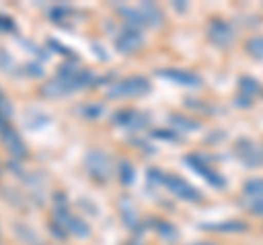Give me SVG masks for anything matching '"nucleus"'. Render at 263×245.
Here are the masks:
<instances>
[{
    "label": "nucleus",
    "mask_w": 263,
    "mask_h": 245,
    "mask_svg": "<svg viewBox=\"0 0 263 245\" xmlns=\"http://www.w3.org/2000/svg\"><path fill=\"white\" fill-rule=\"evenodd\" d=\"M95 81L97 79L92 77L90 70H81L77 66H72V64H68V66H62L60 72H57L51 81H46L42 88V94L51 96V99H55V96H66V94L77 92L81 88L92 86Z\"/></svg>",
    "instance_id": "nucleus-1"
},
{
    "label": "nucleus",
    "mask_w": 263,
    "mask_h": 245,
    "mask_svg": "<svg viewBox=\"0 0 263 245\" xmlns=\"http://www.w3.org/2000/svg\"><path fill=\"white\" fill-rule=\"evenodd\" d=\"M119 13L129 22V27H160L162 24V13L156 5L143 3L138 7H119Z\"/></svg>",
    "instance_id": "nucleus-2"
},
{
    "label": "nucleus",
    "mask_w": 263,
    "mask_h": 245,
    "mask_svg": "<svg viewBox=\"0 0 263 245\" xmlns=\"http://www.w3.org/2000/svg\"><path fill=\"white\" fill-rule=\"evenodd\" d=\"M149 90L152 86L145 77H127L114 81L108 90V96L110 99H136V96H145Z\"/></svg>",
    "instance_id": "nucleus-3"
},
{
    "label": "nucleus",
    "mask_w": 263,
    "mask_h": 245,
    "mask_svg": "<svg viewBox=\"0 0 263 245\" xmlns=\"http://www.w3.org/2000/svg\"><path fill=\"white\" fill-rule=\"evenodd\" d=\"M160 184L167 189L171 195L184 199V201H200L202 195L197 189H193L189 182H184V177H178V175H171V173H162L160 177Z\"/></svg>",
    "instance_id": "nucleus-4"
},
{
    "label": "nucleus",
    "mask_w": 263,
    "mask_h": 245,
    "mask_svg": "<svg viewBox=\"0 0 263 245\" xmlns=\"http://www.w3.org/2000/svg\"><path fill=\"white\" fill-rule=\"evenodd\" d=\"M55 223L60 226L66 234L70 232V234L79 236V239H88V236H90V228L84 221H81L79 217H75L72 212L64 210V208H57L55 210Z\"/></svg>",
    "instance_id": "nucleus-5"
},
{
    "label": "nucleus",
    "mask_w": 263,
    "mask_h": 245,
    "mask_svg": "<svg viewBox=\"0 0 263 245\" xmlns=\"http://www.w3.org/2000/svg\"><path fill=\"white\" fill-rule=\"evenodd\" d=\"M184 162H186V167H191L197 175H202L204 179H206L211 186H215V189H224V186H226V179L221 177V173H217V171L213 169L204 158L193 156V153H191V156L184 158Z\"/></svg>",
    "instance_id": "nucleus-6"
},
{
    "label": "nucleus",
    "mask_w": 263,
    "mask_h": 245,
    "mask_svg": "<svg viewBox=\"0 0 263 245\" xmlns=\"http://www.w3.org/2000/svg\"><path fill=\"white\" fill-rule=\"evenodd\" d=\"M235 153L246 167H259L263 165V145L252 140H239L235 145Z\"/></svg>",
    "instance_id": "nucleus-7"
},
{
    "label": "nucleus",
    "mask_w": 263,
    "mask_h": 245,
    "mask_svg": "<svg viewBox=\"0 0 263 245\" xmlns=\"http://www.w3.org/2000/svg\"><path fill=\"white\" fill-rule=\"evenodd\" d=\"M86 169L95 179H101L103 182L112 171V160L103 151H90L86 156Z\"/></svg>",
    "instance_id": "nucleus-8"
},
{
    "label": "nucleus",
    "mask_w": 263,
    "mask_h": 245,
    "mask_svg": "<svg viewBox=\"0 0 263 245\" xmlns=\"http://www.w3.org/2000/svg\"><path fill=\"white\" fill-rule=\"evenodd\" d=\"M114 46H117V51L127 53V55L136 53L138 48L143 46V33L134 27H125L117 37H114Z\"/></svg>",
    "instance_id": "nucleus-9"
},
{
    "label": "nucleus",
    "mask_w": 263,
    "mask_h": 245,
    "mask_svg": "<svg viewBox=\"0 0 263 245\" xmlns=\"http://www.w3.org/2000/svg\"><path fill=\"white\" fill-rule=\"evenodd\" d=\"M209 39L219 48H226L233 44L235 39V29L230 27L226 20H213L209 24Z\"/></svg>",
    "instance_id": "nucleus-10"
},
{
    "label": "nucleus",
    "mask_w": 263,
    "mask_h": 245,
    "mask_svg": "<svg viewBox=\"0 0 263 245\" xmlns=\"http://www.w3.org/2000/svg\"><path fill=\"white\" fill-rule=\"evenodd\" d=\"M0 138H3V142L7 145V149H9L15 158H22L24 153H27V147H24L22 138L9 125V120H7V118H0Z\"/></svg>",
    "instance_id": "nucleus-11"
},
{
    "label": "nucleus",
    "mask_w": 263,
    "mask_h": 245,
    "mask_svg": "<svg viewBox=\"0 0 263 245\" xmlns=\"http://www.w3.org/2000/svg\"><path fill=\"white\" fill-rule=\"evenodd\" d=\"M160 77L174 81V84H180V86H186V88H200L202 86V79L195 75L191 70H178V68H169V70H160L158 72Z\"/></svg>",
    "instance_id": "nucleus-12"
},
{
    "label": "nucleus",
    "mask_w": 263,
    "mask_h": 245,
    "mask_svg": "<svg viewBox=\"0 0 263 245\" xmlns=\"http://www.w3.org/2000/svg\"><path fill=\"white\" fill-rule=\"evenodd\" d=\"M259 94H261V84L257 79H252V77L239 79V99H237V103H239L241 108H248L254 96H259Z\"/></svg>",
    "instance_id": "nucleus-13"
},
{
    "label": "nucleus",
    "mask_w": 263,
    "mask_h": 245,
    "mask_svg": "<svg viewBox=\"0 0 263 245\" xmlns=\"http://www.w3.org/2000/svg\"><path fill=\"white\" fill-rule=\"evenodd\" d=\"M114 122H117L119 127L136 129V127H143V122H145V116H143V114H138V112L125 110V112H119L117 116H114Z\"/></svg>",
    "instance_id": "nucleus-14"
},
{
    "label": "nucleus",
    "mask_w": 263,
    "mask_h": 245,
    "mask_svg": "<svg viewBox=\"0 0 263 245\" xmlns=\"http://www.w3.org/2000/svg\"><path fill=\"white\" fill-rule=\"evenodd\" d=\"M243 193H246V197H250V199L263 197V179L261 177H254V179H250V182H246Z\"/></svg>",
    "instance_id": "nucleus-15"
},
{
    "label": "nucleus",
    "mask_w": 263,
    "mask_h": 245,
    "mask_svg": "<svg viewBox=\"0 0 263 245\" xmlns=\"http://www.w3.org/2000/svg\"><path fill=\"white\" fill-rule=\"evenodd\" d=\"M246 51H248L254 59H261L263 62V35H257V37H250L246 42Z\"/></svg>",
    "instance_id": "nucleus-16"
},
{
    "label": "nucleus",
    "mask_w": 263,
    "mask_h": 245,
    "mask_svg": "<svg viewBox=\"0 0 263 245\" xmlns=\"http://www.w3.org/2000/svg\"><path fill=\"white\" fill-rule=\"evenodd\" d=\"M119 177H121V182L125 186L134 184V167H132V162H127V160L119 162Z\"/></svg>",
    "instance_id": "nucleus-17"
},
{
    "label": "nucleus",
    "mask_w": 263,
    "mask_h": 245,
    "mask_svg": "<svg viewBox=\"0 0 263 245\" xmlns=\"http://www.w3.org/2000/svg\"><path fill=\"white\" fill-rule=\"evenodd\" d=\"M209 228L211 230H217V232H241V230H246V223L243 221H224V223H215Z\"/></svg>",
    "instance_id": "nucleus-18"
},
{
    "label": "nucleus",
    "mask_w": 263,
    "mask_h": 245,
    "mask_svg": "<svg viewBox=\"0 0 263 245\" xmlns=\"http://www.w3.org/2000/svg\"><path fill=\"white\" fill-rule=\"evenodd\" d=\"M121 210H123V221H125L129 228L136 226V212H134V206L127 201V199H121Z\"/></svg>",
    "instance_id": "nucleus-19"
},
{
    "label": "nucleus",
    "mask_w": 263,
    "mask_h": 245,
    "mask_svg": "<svg viewBox=\"0 0 263 245\" xmlns=\"http://www.w3.org/2000/svg\"><path fill=\"white\" fill-rule=\"evenodd\" d=\"M156 226H158V234L162 236V239H169V241H176V239H178V232H176V228L171 226V223L158 221Z\"/></svg>",
    "instance_id": "nucleus-20"
},
{
    "label": "nucleus",
    "mask_w": 263,
    "mask_h": 245,
    "mask_svg": "<svg viewBox=\"0 0 263 245\" xmlns=\"http://www.w3.org/2000/svg\"><path fill=\"white\" fill-rule=\"evenodd\" d=\"M11 112H13V108H11L9 99H7V96L3 94V90H0V118H7V120H9Z\"/></svg>",
    "instance_id": "nucleus-21"
},
{
    "label": "nucleus",
    "mask_w": 263,
    "mask_h": 245,
    "mask_svg": "<svg viewBox=\"0 0 263 245\" xmlns=\"http://www.w3.org/2000/svg\"><path fill=\"white\" fill-rule=\"evenodd\" d=\"M174 122H180V129H186V132H195L197 129V122L193 120H189V118H180V116H174Z\"/></svg>",
    "instance_id": "nucleus-22"
},
{
    "label": "nucleus",
    "mask_w": 263,
    "mask_h": 245,
    "mask_svg": "<svg viewBox=\"0 0 263 245\" xmlns=\"http://www.w3.org/2000/svg\"><path fill=\"white\" fill-rule=\"evenodd\" d=\"M248 208H250V212H254V215L263 217V197H259V199H252V201L248 203Z\"/></svg>",
    "instance_id": "nucleus-23"
},
{
    "label": "nucleus",
    "mask_w": 263,
    "mask_h": 245,
    "mask_svg": "<svg viewBox=\"0 0 263 245\" xmlns=\"http://www.w3.org/2000/svg\"><path fill=\"white\" fill-rule=\"evenodd\" d=\"M81 114H86V116L95 118V116H99V114H101V105H86V108L81 110Z\"/></svg>",
    "instance_id": "nucleus-24"
},
{
    "label": "nucleus",
    "mask_w": 263,
    "mask_h": 245,
    "mask_svg": "<svg viewBox=\"0 0 263 245\" xmlns=\"http://www.w3.org/2000/svg\"><path fill=\"white\" fill-rule=\"evenodd\" d=\"M0 31H13V22L7 15H0Z\"/></svg>",
    "instance_id": "nucleus-25"
},
{
    "label": "nucleus",
    "mask_w": 263,
    "mask_h": 245,
    "mask_svg": "<svg viewBox=\"0 0 263 245\" xmlns=\"http://www.w3.org/2000/svg\"><path fill=\"white\" fill-rule=\"evenodd\" d=\"M195 245H211V243H195Z\"/></svg>",
    "instance_id": "nucleus-26"
}]
</instances>
